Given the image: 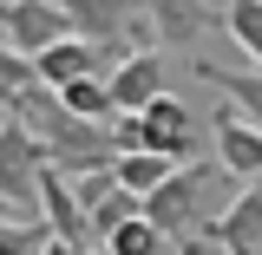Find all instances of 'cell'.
Returning <instances> with one entry per match:
<instances>
[{"mask_svg": "<svg viewBox=\"0 0 262 255\" xmlns=\"http://www.w3.org/2000/svg\"><path fill=\"white\" fill-rule=\"evenodd\" d=\"M13 118L46 144L53 170H66V177H92V170H112V164H118L112 125H85V118H72V111L59 105V92H46V85H33V92L20 98Z\"/></svg>", "mask_w": 262, "mask_h": 255, "instance_id": "obj_1", "label": "cell"}, {"mask_svg": "<svg viewBox=\"0 0 262 255\" xmlns=\"http://www.w3.org/2000/svg\"><path fill=\"white\" fill-rule=\"evenodd\" d=\"M46 144L20 118H0V196L20 223H39V177H46Z\"/></svg>", "mask_w": 262, "mask_h": 255, "instance_id": "obj_2", "label": "cell"}, {"mask_svg": "<svg viewBox=\"0 0 262 255\" xmlns=\"http://www.w3.org/2000/svg\"><path fill=\"white\" fill-rule=\"evenodd\" d=\"M210 177H216V157H190V164H177L158 190L144 196V223L158 229L164 242H177V236L190 242V223L203 216V190H210Z\"/></svg>", "mask_w": 262, "mask_h": 255, "instance_id": "obj_3", "label": "cell"}, {"mask_svg": "<svg viewBox=\"0 0 262 255\" xmlns=\"http://www.w3.org/2000/svg\"><path fill=\"white\" fill-rule=\"evenodd\" d=\"M131 13L151 27V46H196L203 33L223 27V7H210V0H131Z\"/></svg>", "mask_w": 262, "mask_h": 255, "instance_id": "obj_4", "label": "cell"}, {"mask_svg": "<svg viewBox=\"0 0 262 255\" xmlns=\"http://www.w3.org/2000/svg\"><path fill=\"white\" fill-rule=\"evenodd\" d=\"M66 13V27H72V39H85V46H98V53H112V65L131 59L125 39L131 27H138V13H131V0H53Z\"/></svg>", "mask_w": 262, "mask_h": 255, "instance_id": "obj_5", "label": "cell"}, {"mask_svg": "<svg viewBox=\"0 0 262 255\" xmlns=\"http://www.w3.org/2000/svg\"><path fill=\"white\" fill-rule=\"evenodd\" d=\"M0 39H7L20 59H39L46 46L72 39V27H66V13L53 7V0H7V27H0Z\"/></svg>", "mask_w": 262, "mask_h": 255, "instance_id": "obj_6", "label": "cell"}, {"mask_svg": "<svg viewBox=\"0 0 262 255\" xmlns=\"http://www.w3.org/2000/svg\"><path fill=\"white\" fill-rule=\"evenodd\" d=\"M105 85H112V111H151L164 98V53L158 46H138L131 59H118L112 72H105Z\"/></svg>", "mask_w": 262, "mask_h": 255, "instance_id": "obj_7", "label": "cell"}, {"mask_svg": "<svg viewBox=\"0 0 262 255\" xmlns=\"http://www.w3.org/2000/svg\"><path fill=\"white\" fill-rule=\"evenodd\" d=\"M216 170L229 177H243V183H256L262 177V125H249L243 111H216Z\"/></svg>", "mask_w": 262, "mask_h": 255, "instance_id": "obj_8", "label": "cell"}, {"mask_svg": "<svg viewBox=\"0 0 262 255\" xmlns=\"http://www.w3.org/2000/svg\"><path fill=\"white\" fill-rule=\"evenodd\" d=\"M39 223L53 229L59 242H72V249H92V242H85L92 229H85V210H79V196H72V177L53 170V164H46V177H39Z\"/></svg>", "mask_w": 262, "mask_h": 255, "instance_id": "obj_9", "label": "cell"}, {"mask_svg": "<svg viewBox=\"0 0 262 255\" xmlns=\"http://www.w3.org/2000/svg\"><path fill=\"white\" fill-rule=\"evenodd\" d=\"M144 118V137H151V151L158 157H170V164H190V151H196V118H190V105H177V98L164 92L151 111H138Z\"/></svg>", "mask_w": 262, "mask_h": 255, "instance_id": "obj_10", "label": "cell"}, {"mask_svg": "<svg viewBox=\"0 0 262 255\" xmlns=\"http://www.w3.org/2000/svg\"><path fill=\"white\" fill-rule=\"evenodd\" d=\"M210 242H223V255H262V190L256 183L223 203V216L210 223Z\"/></svg>", "mask_w": 262, "mask_h": 255, "instance_id": "obj_11", "label": "cell"}, {"mask_svg": "<svg viewBox=\"0 0 262 255\" xmlns=\"http://www.w3.org/2000/svg\"><path fill=\"white\" fill-rule=\"evenodd\" d=\"M105 59H112V53H98V46H85V39H59V46H46V53L33 59V72H39L46 92H59V85H72V79L105 72Z\"/></svg>", "mask_w": 262, "mask_h": 255, "instance_id": "obj_12", "label": "cell"}, {"mask_svg": "<svg viewBox=\"0 0 262 255\" xmlns=\"http://www.w3.org/2000/svg\"><path fill=\"white\" fill-rule=\"evenodd\" d=\"M196 79H203V85H216L229 111H243L249 125H262V72H236V65L196 59Z\"/></svg>", "mask_w": 262, "mask_h": 255, "instance_id": "obj_13", "label": "cell"}, {"mask_svg": "<svg viewBox=\"0 0 262 255\" xmlns=\"http://www.w3.org/2000/svg\"><path fill=\"white\" fill-rule=\"evenodd\" d=\"M59 105L72 111V118H85V125H105V118H118V111H112V85H105V72L59 85Z\"/></svg>", "mask_w": 262, "mask_h": 255, "instance_id": "obj_14", "label": "cell"}, {"mask_svg": "<svg viewBox=\"0 0 262 255\" xmlns=\"http://www.w3.org/2000/svg\"><path fill=\"white\" fill-rule=\"evenodd\" d=\"M170 170H177V164H170V157H158V151H131V157H118V164H112L118 190H131V196H151L164 177H170Z\"/></svg>", "mask_w": 262, "mask_h": 255, "instance_id": "obj_15", "label": "cell"}, {"mask_svg": "<svg viewBox=\"0 0 262 255\" xmlns=\"http://www.w3.org/2000/svg\"><path fill=\"white\" fill-rule=\"evenodd\" d=\"M223 27H229V39L243 46L249 72H262V0H229V7H223Z\"/></svg>", "mask_w": 262, "mask_h": 255, "instance_id": "obj_16", "label": "cell"}, {"mask_svg": "<svg viewBox=\"0 0 262 255\" xmlns=\"http://www.w3.org/2000/svg\"><path fill=\"white\" fill-rule=\"evenodd\" d=\"M39 85V72H33V59H20L7 39H0V118H13L20 111V98Z\"/></svg>", "mask_w": 262, "mask_h": 255, "instance_id": "obj_17", "label": "cell"}, {"mask_svg": "<svg viewBox=\"0 0 262 255\" xmlns=\"http://www.w3.org/2000/svg\"><path fill=\"white\" fill-rule=\"evenodd\" d=\"M131 216H144V196H131V190H112V196H105V203L92 210V216H85V229H92L98 242H105V236H112V229H125Z\"/></svg>", "mask_w": 262, "mask_h": 255, "instance_id": "obj_18", "label": "cell"}, {"mask_svg": "<svg viewBox=\"0 0 262 255\" xmlns=\"http://www.w3.org/2000/svg\"><path fill=\"white\" fill-rule=\"evenodd\" d=\"M164 249H170V242H164L144 216H131L125 229H112V236H105V255H164Z\"/></svg>", "mask_w": 262, "mask_h": 255, "instance_id": "obj_19", "label": "cell"}, {"mask_svg": "<svg viewBox=\"0 0 262 255\" xmlns=\"http://www.w3.org/2000/svg\"><path fill=\"white\" fill-rule=\"evenodd\" d=\"M46 236H53L46 223H20V216H13V223H0V255H39Z\"/></svg>", "mask_w": 262, "mask_h": 255, "instance_id": "obj_20", "label": "cell"}, {"mask_svg": "<svg viewBox=\"0 0 262 255\" xmlns=\"http://www.w3.org/2000/svg\"><path fill=\"white\" fill-rule=\"evenodd\" d=\"M112 144H118V157H131V151H151V137H144V118L118 111V118H112Z\"/></svg>", "mask_w": 262, "mask_h": 255, "instance_id": "obj_21", "label": "cell"}, {"mask_svg": "<svg viewBox=\"0 0 262 255\" xmlns=\"http://www.w3.org/2000/svg\"><path fill=\"white\" fill-rule=\"evenodd\" d=\"M39 255H79V249H72V242H59V236H46V249H39Z\"/></svg>", "mask_w": 262, "mask_h": 255, "instance_id": "obj_22", "label": "cell"}, {"mask_svg": "<svg viewBox=\"0 0 262 255\" xmlns=\"http://www.w3.org/2000/svg\"><path fill=\"white\" fill-rule=\"evenodd\" d=\"M0 223H13V210H7V196H0Z\"/></svg>", "mask_w": 262, "mask_h": 255, "instance_id": "obj_23", "label": "cell"}, {"mask_svg": "<svg viewBox=\"0 0 262 255\" xmlns=\"http://www.w3.org/2000/svg\"><path fill=\"white\" fill-rule=\"evenodd\" d=\"M177 255H203V249H196V242H184V249H177Z\"/></svg>", "mask_w": 262, "mask_h": 255, "instance_id": "obj_24", "label": "cell"}, {"mask_svg": "<svg viewBox=\"0 0 262 255\" xmlns=\"http://www.w3.org/2000/svg\"><path fill=\"white\" fill-rule=\"evenodd\" d=\"M0 27H7V0H0Z\"/></svg>", "mask_w": 262, "mask_h": 255, "instance_id": "obj_25", "label": "cell"}, {"mask_svg": "<svg viewBox=\"0 0 262 255\" xmlns=\"http://www.w3.org/2000/svg\"><path fill=\"white\" fill-rule=\"evenodd\" d=\"M79 255H105V249H79Z\"/></svg>", "mask_w": 262, "mask_h": 255, "instance_id": "obj_26", "label": "cell"}]
</instances>
